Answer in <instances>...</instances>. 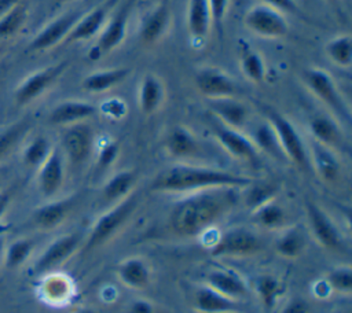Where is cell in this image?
I'll list each match as a JSON object with an SVG mask.
<instances>
[{"instance_id": "26", "label": "cell", "mask_w": 352, "mask_h": 313, "mask_svg": "<svg viewBox=\"0 0 352 313\" xmlns=\"http://www.w3.org/2000/svg\"><path fill=\"white\" fill-rule=\"evenodd\" d=\"M199 150V144L190 129L175 126L165 139V151L175 159H187L194 156Z\"/></svg>"}, {"instance_id": "48", "label": "cell", "mask_w": 352, "mask_h": 313, "mask_svg": "<svg viewBox=\"0 0 352 313\" xmlns=\"http://www.w3.org/2000/svg\"><path fill=\"white\" fill-rule=\"evenodd\" d=\"M263 4H267L280 12H289V14H298L300 8L296 3V0H261Z\"/></svg>"}, {"instance_id": "21", "label": "cell", "mask_w": 352, "mask_h": 313, "mask_svg": "<svg viewBox=\"0 0 352 313\" xmlns=\"http://www.w3.org/2000/svg\"><path fill=\"white\" fill-rule=\"evenodd\" d=\"M210 26L212 22L208 0H188L187 29L194 48H201L205 44Z\"/></svg>"}, {"instance_id": "14", "label": "cell", "mask_w": 352, "mask_h": 313, "mask_svg": "<svg viewBox=\"0 0 352 313\" xmlns=\"http://www.w3.org/2000/svg\"><path fill=\"white\" fill-rule=\"evenodd\" d=\"M37 188L45 199L54 198L65 181L63 158L56 148H52L47 159L37 167Z\"/></svg>"}, {"instance_id": "32", "label": "cell", "mask_w": 352, "mask_h": 313, "mask_svg": "<svg viewBox=\"0 0 352 313\" xmlns=\"http://www.w3.org/2000/svg\"><path fill=\"white\" fill-rule=\"evenodd\" d=\"M136 176L132 170H121L116 174H113L102 188V196L107 202H118L128 195H131V191L135 185Z\"/></svg>"}, {"instance_id": "31", "label": "cell", "mask_w": 352, "mask_h": 313, "mask_svg": "<svg viewBox=\"0 0 352 313\" xmlns=\"http://www.w3.org/2000/svg\"><path fill=\"white\" fill-rule=\"evenodd\" d=\"M239 67L245 78L253 84H260L265 78L267 69L261 54L248 44H242L239 52Z\"/></svg>"}, {"instance_id": "42", "label": "cell", "mask_w": 352, "mask_h": 313, "mask_svg": "<svg viewBox=\"0 0 352 313\" xmlns=\"http://www.w3.org/2000/svg\"><path fill=\"white\" fill-rule=\"evenodd\" d=\"M245 195V203L253 210L260 205L270 202L276 195V187L268 183H250Z\"/></svg>"}, {"instance_id": "11", "label": "cell", "mask_w": 352, "mask_h": 313, "mask_svg": "<svg viewBox=\"0 0 352 313\" xmlns=\"http://www.w3.org/2000/svg\"><path fill=\"white\" fill-rule=\"evenodd\" d=\"M60 143L67 159L74 165H81L91 156L94 151V130L85 122L65 126Z\"/></svg>"}, {"instance_id": "36", "label": "cell", "mask_w": 352, "mask_h": 313, "mask_svg": "<svg viewBox=\"0 0 352 313\" xmlns=\"http://www.w3.org/2000/svg\"><path fill=\"white\" fill-rule=\"evenodd\" d=\"M52 148L54 147L51 146L47 137L36 136L25 144L21 154V159L25 163V166L37 169L47 159Z\"/></svg>"}, {"instance_id": "43", "label": "cell", "mask_w": 352, "mask_h": 313, "mask_svg": "<svg viewBox=\"0 0 352 313\" xmlns=\"http://www.w3.org/2000/svg\"><path fill=\"white\" fill-rule=\"evenodd\" d=\"M330 291L340 294H349L352 290V270L349 266H340L333 269L324 279Z\"/></svg>"}, {"instance_id": "7", "label": "cell", "mask_w": 352, "mask_h": 313, "mask_svg": "<svg viewBox=\"0 0 352 313\" xmlns=\"http://www.w3.org/2000/svg\"><path fill=\"white\" fill-rule=\"evenodd\" d=\"M69 67V60L43 67L29 74L15 89L14 100L18 106H26L48 91Z\"/></svg>"}, {"instance_id": "37", "label": "cell", "mask_w": 352, "mask_h": 313, "mask_svg": "<svg viewBox=\"0 0 352 313\" xmlns=\"http://www.w3.org/2000/svg\"><path fill=\"white\" fill-rule=\"evenodd\" d=\"M253 144L256 146L257 151H264L275 158H280V156H285L280 147H279V143H278V139L275 136V132L274 129L271 128V125L265 121V122H261L258 124L254 129H253V135H252V139Z\"/></svg>"}, {"instance_id": "39", "label": "cell", "mask_w": 352, "mask_h": 313, "mask_svg": "<svg viewBox=\"0 0 352 313\" xmlns=\"http://www.w3.org/2000/svg\"><path fill=\"white\" fill-rule=\"evenodd\" d=\"M29 128L30 124L23 119L7 126L4 130L0 132V161H3L6 156L11 154V151L25 137Z\"/></svg>"}, {"instance_id": "20", "label": "cell", "mask_w": 352, "mask_h": 313, "mask_svg": "<svg viewBox=\"0 0 352 313\" xmlns=\"http://www.w3.org/2000/svg\"><path fill=\"white\" fill-rule=\"evenodd\" d=\"M209 110L223 125L241 130L249 121V108L236 97H220L208 100Z\"/></svg>"}, {"instance_id": "3", "label": "cell", "mask_w": 352, "mask_h": 313, "mask_svg": "<svg viewBox=\"0 0 352 313\" xmlns=\"http://www.w3.org/2000/svg\"><path fill=\"white\" fill-rule=\"evenodd\" d=\"M301 78L304 81V85L308 88V91L318 97L331 113L345 122H349V110L345 104L342 95L331 77L324 69L320 67H307L301 73Z\"/></svg>"}, {"instance_id": "5", "label": "cell", "mask_w": 352, "mask_h": 313, "mask_svg": "<svg viewBox=\"0 0 352 313\" xmlns=\"http://www.w3.org/2000/svg\"><path fill=\"white\" fill-rule=\"evenodd\" d=\"M138 206L135 194L118 200L110 210L103 213L92 225L87 248L98 247L110 240L129 220Z\"/></svg>"}, {"instance_id": "13", "label": "cell", "mask_w": 352, "mask_h": 313, "mask_svg": "<svg viewBox=\"0 0 352 313\" xmlns=\"http://www.w3.org/2000/svg\"><path fill=\"white\" fill-rule=\"evenodd\" d=\"M81 244V235L67 233L52 240L34 262V270L44 273L69 259Z\"/></svg>"}, {"instance_id": "18", "label": "cell", "mask_w": 352, "mask_h": 313, "mask_svg": "<svg viewBox=\"0 0 352 313\" xmlns=\"http://www.w3.org/2000/svg\"><path fill=\"white\" fill-rule=\"evenodd\" d=\"M214 136L220 146L235 159L243 162H256L258 159V151L253 141L245 136L241 130L220 125L214 128Z\"/></svg>"}, {"instance_id": "17", "label": "cell", "mask_w": 352, "mask_h": 313, "mask_svg": "<svg viewBox=\"0 0 352 313\" xmlns=\"http://www.w3.org/2000/svg\"><path fill=\"white\" fill-rule=\"evenodd\" d=\"M113 5V0L107 1L102 5H98L95 8H92L91 11L84 12L78 21L74 23V26L72 27L70 33L67 34V37L65 38V44H73V43H80V41H87L91 40L92 37H95L98 33H100V30L103 29V26L107 22V15H109V10Z\"/></svg>"}, {"instance_id": "40", "label": "cell", "mask_w": 352, "mask_h": 313, "mask_svg": "<svg viewBox=\"0 0 352 313\" xmlns=\"http://www.w3.org/2000/svg\"><path fill=\"white\" fill-rule=\"evenodd\" d=\"M304 248L302 235L296 229H286L275 242L276 253L283 258H296Z\"/></svg>"}, {"instance_id": "27", "label": "cell", "mask_w": 352, "mask_h": 313, "mask_svg": "<svg viewBox=\"0 0 352 313\" xmlns=\"http://www.w3.org/2000/svg\"><path fill=\"white\" fill-rule=\"evenodd\" d=\"M206 286L234 301L243 298L248 294V288L243 280L230 270L217 269L209 272L206 276Z\"/></svg>"}, {"instance_id": "46", "label": "cell", "mask_w": 352, "mask_h": 313, "mask_svg": "<svg viewBox=\"0 0 352 313\" xmlns=\"http://www.w3.org/2000/svg\"><path fill=\"white\" fill-rule=\"evenodd\" d=\"M118 154H120V143L116 140H107L100 146L98 151V156H96L98 166L100 169L110 167L118 158Z\"/></svg>"}, {"instance_id": "29", "label": "cell", "mask_w": 352, "mask_h": 313, "mask_svg": "<svg viewBox=\"0 0 352 313\" xmlns=\"http://www.w3.org/2000/svg\"><path fill=\"white\" fill-rule=\"evenodd\" d=\"M308 128L311 136L314 137V141L323 144L331 150L342 143V135L338 124L327 115H314L309 119Z\"/></svg>"}, {"instance_id": "52", "label": "cell", "mask_w": 352, "mask_h": 313, "mask_svg": "<svg viewBox=\"0 0 352 313\" xmlns=\"http://www.w3.org/2000/svg\"><path fill=\"white\" fill-rule=\"evenodd\" d=\"M10 205V196L6 192H0V218L4 216Z\"/></svg>"}, {"instance_id": "10", "label": "cell", "mask_w": 352, "mask_h": 313, "mask_svg": "<svg viewBox=\"0 0 352 313\" xmlns=\"http://www.w3.org/2000/svg\"><path fill=\"white\" fill-rule=\"evenodd\" d=\"M260 239L250 231L235 228L224 232L212 246L210 254L214 257H243L261 250Z\"/></svg>"}, {"instance_id": "24", "label": "cell", "mask_w": 352, "mask_h": 313, "mask_svg": "<svg viewBox=\"0 0 352 313\" xmlns=\"http://www.w3.org/2000/svg\"><path fill=\"white\" fill-rule=\"evenodd\" d=\"M72 199H58L50 200L48 203L38 206L32 214L34 225L44 231H50L59 227L66 220L72 209Z\"/></svg>"}, {"instance_id": "54", "label": "cell", "mask_w": 352, "mask_h": 313, "mask_svg": "<svg viewBox=\"0 0 352 313\" xmlns=\"http://www.w3.org/2000/svg\"><path fill=\"white\" fill-rule=\"evenodd\" d=\"M55 1H56V3H60V4H62V3H67V1H70V0H55Z\"/></svg>"}, {"instance_id": "16", "label": "cell", "mask_w": 352, "mask_h": 313, "mask_svg": "<svg viewBox=\"0 0 352 313\" xmlns=\"http://www.w3.org/2000/svg\"><path fill=\"white\" fill-rule=\"evenodd\" d=\"M305 207L312 235L318 243L327 250H340L342 247V240L331 218L314 202H307Z\"/></svg>"}, {"instance_id": "33", "label": "cell", "mask_w": 352, "mask_h": 313, "mask_svg": "<svg viewBox=\"0 0 352 313\" xmlns=\"http://www.w3.org/2000/svg\"><path fill=\"white\" fill-rule=\"evenodd\" d=\"M324 54L336 66L349 69L352 65V37L349 34H340L327 40Z\"/></svg>"}, {"instance_id": "23", "label": "cell", "mask_w": 352, "mask_h": 313, "mask_svg": "<svg viewBox=\"0 0 352 313\" xmlns=\"http://www.w3.org/2000/svg\"><path fill=\"white\" fill-rule=\"evenodd\" d=\"M308 159L316 174L324 183H334L341 173V165L334 151L323 144L312 141L308 152Z\"/></svg>"}, {"instance_id": "25", "label": "cell", "mask_w": 352, "mask_h": 313, "mask_svg": "<svg viewBox=\"0 0 352 313\" xmlns=\"http://www.w3.org/2000/svg\"><path fill=\"white\" fill-rule=\"evenodd\" d=\"M129 74H131V69L125 66L98 70L85 76L81 81V86L84 91L91 93L106 92L114 88L116 85L121 84L122 81H125Z\"/></svg>"}, {"instance_id": "15", "label": "cell", "mask_w": 352, "mask_h": 313, "mask_svg": "<svg viewBox=\"0 0 352 313\" xmlns=\"http://www.w3.org/2000/svg\"><path fill=\"white\" fill-rule=\"evenodd\" d=\"M170 22L169 7L165 1L155 4L148 10L140 19L138 27V36L142 44L154 45L157 44L168 32Z\"/></svg>"}, {"instance_id": "41", "label": "cell", "mask_w": 352, "mask_h": 313, "mask_svg": "<svg viewBox=\"0 0 352 313\" xmlns=\"http://www.w3.org/2000/svg\"><path fill=\"white\" fill-rule=\"evenodd\" d=\"M28 18V10L23 4H16L0 18V38H8L16 34Z\"/></svg>"}, {"instance_id": "4", "label": "cell", "mask_w": 352, "mask_h": 313, "mask_svg": "<svg viewBox=\"0 0 352 313\" xmlns=\"http://www.w3.org/2000/svg\"><path fill=\"white\" fill-rule=\"evenodd\" d=\"M265 117L275 132L285 158L301 169L307 167L309 163L308 151L292 121L274 108H265Z\"/></svg>"}, {"instance_id": "28", "label": "cell", "mask_w": 352, "mask_h": 313, "mask_svg": "<svg viewBox=\"0 0 352 313\" xmlns=\"http://www.w3.org/2000/svg\"><path fill=\"white\" fill-rule=\"evenodd\" d=\"M195 309L199 313H234L236 302L230 299L209 286L199 287L194 297Z\"/></svg>"}, {"instance_id": "30", "label": "cell", "mask_w": 352, "mask_h": 313, "mask_svg": "<svg viewBox=\"0 0 352 313\" xmlns=\"http://www.w3.org/2000/svg\"><path fill=\"white\" fill-rule=\"evenodd\" d=\"M117 275L120 280L131 288H144L150 283V269L147 264L138 257L124 259L117 268Z\"/></svg>"}, {"instance_id": "34", "label": "cell", "mask_w": 352, "mask_h": 313, "mask_svg": "<svg viewBox=\"0 0 352 313\" xmlns=\"http://www.w3.org/2000/svg\"><path fill=\"white\" fill-rule=\"evenodd\" d=\"M253 221L264 229H279L286 222V211L272 199L253 209Z\"/></svg>"}, {"instance_id": "19", "label": "cell", "mask_w": 352, "mask_h": 313, "mask_svg": "<svg viewBox=\"0 0 352 313\" xmlns=\"http://www.w3.org/2000/svg\"><path fill=\"white\" fill-rule=\"evenodd\" d=\"M98 113V107L84 100H63L52 107L48 114V122L58 126H69L84 122Z\"/></svg>"}, {"instance_id": "9", "label": "cell", "mask_w": 352, "mask_h": 313, "mask_svg": "<svg viewBox=\"0 0 352 313\" xmlns=\"http://www.w3.org/2000/svg\"><path fill=\"white\" fill-rule=\"evenodd\" d=\"M194 82L201 95L209 99L236 97L241 89L236 81L224 70L213 66L201 67L195 71Z\"/></svg>"}, {"instance_id": "44", "label": "cell", "mask_w": 352, "mask_h": 313, "mask_svg": "<svg viewBox=\"0 0 352 313\" xmlns=\"http://www.w3.org/2000/svg\"><path fill=\"white\" fill-rule=\"evenodd\" d=\"M98 111H100L109 119H122L128 113V104L124 99L113 96L104 99L99 104Z\"/></svg>"}, {"instance_id": "47", "label": "cell", "mask_w": 352, "mask_h": 313, "mask_svg": "<svg viewBox=\"0 0 352 313\" xmlns=\"http://www.w3.org/2000/svg\"><path fill=\"white\" fill-rule=\"evenodd\" d=\"M230 0H208L209 15L212 25L216 26L217 30L223 29V22L227 15Z\"/></svg>"}, {"instance_id": "6", "label": "cell", "mask_w": 352, "mask_h": 313, "mask_svg": "<svg viewBox=\"0 0 352 313\" xmlns=\"http://www.w3.org/2000/svg\"><path fill=\"white\" fill-rule=\"evenodd\" d=\"M243 23L253 34L264 38H280L289 32L283 12L263 3L252 5L246 11Z\"/></svg>"}, {"instance_id": "38", "label": "cell", "mask_w": 352, "mask_h": 313, "mask_svg": "<svg viewBox=\"0 0 352 313\" xmlns=\"http://www.w3.org/2000/svg\"><path fill=\"white\" fill-rule=\"evenodd\" d=\"M256 294L265 309H272L283 294V286L276 277L263 275L256 280Z\"/></svg>"}, {"instance_id": "22", "label": "cell", "mask_w": 352, "mask_h": 313, "mask_svg": "<svg viewBox=\"0 0 352 313\" xmlns=\"http://www.w3.org/2000/svg\"><path fill=\"white\" fill-rule=\"evenodd\" d=\"M165 86L162 80L154 74L147 73L139 82L138 88V104L144 115L154 114L164 103Z\"/></svg>"}, {"instance_id": "49", "label": "cell", "mask_w": 352, "mask_h": 313, "mask_svg": "<svg viewBox=\"0 0 352 313\" xmlns=\"http://www.w3.org/2000/svg\"><path fill=\"white\" fill-rule=\"evenodd\" d=\"M308 312H309V308L307 302L300 298L290 299L282 310V313H308Z\"/></svg>"}, {"instance_id": "8", "label": "cell", "mask_w": 352, "mask_h": 313, "mask_svg": "<svg viewBox=\"0 0 352 313\" xmlns=\"http://www.w3.org/2000/svg\"><path fill=\"white\" fill-rule=\"evenodd\" d=\"M133 0H129L113 15V18L109 22H106V25L99 33L96 43L89 48L88 58L91 60L100 59L102 56L117 48L125 40Z\"/></svg>"}, {"instance_id": "2", "label": "cell", "mask_w": 352, "mask_h": 313, "mask_svg": "<svg viewBox=\"0 0 352 313\" xmlns=\"http://www.w3.org/2000/svg\"><path fill=\"white\" fill-rule=\"evenodd\" d=\"M254 180L235 174L223 169L179 163L162 170L153 181L151 189L155 192H197L209 188L232 187L245 188Z\"/></svg>"}, {"instance_id": "53", "label": "cell", "mask_w": 352, "mask_h": 313, "mask_svg": "<svg viewBox=\"0 0 352 313\" xmlns=\"http://www.w3.org/2000/svg\"><path fill=\"white\" fill-rule=\"evenodd\" d=\"M73 313H96V312L92 310V309H78V310H76Z\"/></svg>"}, {"instance_id": "55", "label": "cell", "mask_w": 352, "mask_h": 313, "mask_svg": "<svg viewBox=\"0 0 352 313\" xmlns=\"http://www.w3.org/2000/svg\"><path fill=\"white\" fill-rule=\"evenodd\" d=\"M329 1H334V0H329Z\"/></svg>"}, {"instance_id": "50", "label": "cell", "mask_w": 352, "mask_h": 313, "mask_svg": "<svg viewBox=\"0 0 352 313\" xmlns=\"http://www.w3.org/2000/svg\"><path fill=\"white\" fill-rule=\"evenodd\" d=\"M129 313H154V308L148 301L138 299L131 303Z\"/></svg>"}, {"instance_id": "35", "label": "cell", "mask_w": 352, "mask_h": 313, "mask_svg": "<svg viewBox=\"0 0 352 313\" xmlns=\"http://www.w3.org/2000/svg\"><path fill=\"white\" fill-rule=\"evenodd\" d=\"M34 250V242L28 237H19L10 242L6 246L3 261L7 269H18L32 255Z\"/></svg>"}, {"instance_id": "51", "label": "cell", "mask_w": 352, "mask_h": 313, "mask_svg": "<svg viewBox=\"0 0 352 313\" xmlns=\"http://www.w3.org/2000/svg\"><path fill=\"white\" fill-rule=\"evenodd\" d=\"M16 4H19V0H0V18Z\"/></svg>"}, {"instance_id": "1", "label": "cell", "mask_w": 352, "mask_h": 313, "mask_svg": "<svg viewBox=\"0 0 352 313\" xmlns=\"http://www.w3.org/2000/svg\"><path fill=\"white\" fill-rule=\"evenodd\" d=\"M236 188L219 187L191 192L179 200L169 216L172 229L180 236H197L224 217L236 202Z\"/></svg>"}, {"instance_id": "12", "label": "cell", "mask_w": 352, "mask_h": 313, "mask_svg": "<svg viewBox=\"0 0 352 313\" xmlns=\"http://www.w3.org/2000/svg\"><path fill=\"white\" fill-rule=\"evenodd\" d=\"M82 14V11H69L50 22L33 37V40L29 43L28 51L40 52L63 43Z\"/></svg>"}, {"instance_id": "45", "label": "cell", "mask_w": 352, "mask_h": 313, "mask_svg": "<svg viewBox=\"0 0 352 313\" xmlns=\"http://www.w3.org/2000/svg\"><path fill=\"white\" fill-rule=\"evenodd\" d=\"M66 280L67 279L59 277V276H52V277L47 279L43 291L47 295L48 301L59 302L63 298H66V295L69 292V287H67V281Z\"/></svg>"}]
</instances>
